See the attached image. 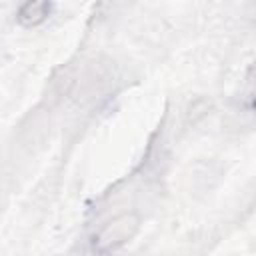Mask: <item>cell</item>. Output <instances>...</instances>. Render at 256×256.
<instances>
[{"instance_id": "cell-1", "label": "cell", "mask_w": 256, "mask_h": 256, "mask_svg": "<svg viewBox=\"0 0 256 256\" xmlns=\"http://www.w3.org/2000/svg\"><path fill=\"white\" fill-rule=\"evenodd\" d=\"M138 226H140V220L136 212L118 214L98 230V234L94 236V248L102 254L112 252L122 244H126L130 238H134V234L138 232Z\"/></svg>"}, {"instance_id": "cell-2", "label": "cell", "mask_w": 256, "mask_h": 256, "mask_svg": "<svg viewBox=\"0 0 256 256\" xmlns=\"http://www.w3.org/2000/svg\"><path fill=\"white\" fill-rule=\"evenodd\" d=\"M50 10H52V4L50 2H46V0H30V2H26V4L20 6V10L16 14V20L22 26L32 28V26L42 24L48 18Z\"/></svg>"}]
</instances>
